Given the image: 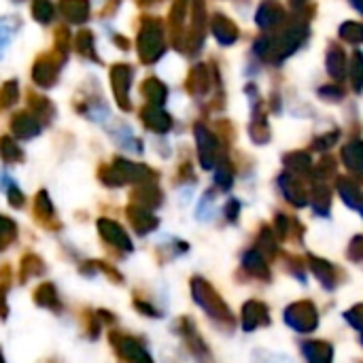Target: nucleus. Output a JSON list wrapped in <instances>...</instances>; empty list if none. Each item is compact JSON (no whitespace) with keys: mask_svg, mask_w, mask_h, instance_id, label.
<instances>
[{"mask_svg":"<svg viewBox=\"0 0 363 363\" xmlns=\"http://www.w3.org/2000/svg\"><path fill=\"white\" fill-rule=\"evenodd\" d=\"M336 189H338L340 200H342L351 211H359V206L363 204V194L355 181H351V179H338Z\"/></svg>","mask_w":363,"mask_h":363,"instance_id":"obj_18","label":"nucleus"},{"mask_svg":"<svg viewBox=\"0 0 363 363\" xmlns=\"http://www.w3.org/2000/svg\"><path fill=\"white\" fill-rule=\"evenodd\" d=\"M240 202L236 200V198H230L228 202H225V206H223V217H225V221L228 223H232V225H236L238 221H240Z\"/></svg>","mask_w":363,"mask_h":363,"instance_id":"obj_31","label":"nucleus"},{"mask_svg":"<svg viewBox=\"0 0 363 363\" xmlns=\"http://www.w3.org/2000/svg\"><path fill=\"white\" fill-rule=\"evenodd\" d=\"M277 259H281V266H283V270L287 274H291L294 279H300L302 283L306 281V272H308L306 259H302V257H298L294 253H287V251H281Z\"/></svg>","mask_w":363,"mask_h":363,"instance_id":"obj_22","label":"nucleus"},{"mask_svg":"<svg viewBox=\"0 0 363 363\" xmlns=\"http://www.w3.org/2000/svg\"><path fill=\"white\" fill-rule=\"evenodd\" d=\"M347 257L355 264H362L363 262V234H357L351 238L349 247H347Z\"/></svg>","mask_w":363,"mask_h":363,"instance_id":"obj_30","label":"nucleus"},{"mask_svg":"<svg viewBox=\"0 0 363 363\" xmlns=\"http://www.w3.org/2000/svg\"><path fill=\"white\" fill-rule=\"evenodd\" d=\"M0 153H2V160H4V162H9V164H11V162H19V160H21V151H19L11 140H6V138L0 143Z\"/></svg>","mask_w":363,"mask_h":363,"instance_id":"obj_33","label":"nucleus"},{"mask_svg":"<svg viewBox=\"0 0 363 363\" xmlns=\"http://www.w3.org/2000/svg\"><path fill=\"white\" fill-rule=\"evenodd\" d=\"M0 363H6V359H4V353H2V349H0Z\"/></svg>","mask_w":363,"mask_h":363,"instance_id":"obj_36","label":"nucleus"},{"mask_svg":"<svg viewBox=\"0 0 363 363\" xmlns=\"http://www.w3.org/2000/svg\"><path fill=\"white\" fill-rule=\"evenodd\" d=\"M47 274V264L45 259L34 253V251H26L19 259V266H17V281L19 285H26L28 281L32 279H40Z\"/></svg>","mask_w":363,"mask_h":363,"instance_id":"obj_15","label":"nucleus"},{"mask_svg":"<svg viewBox=\"0 0 363 363\" xmlns=\"http://www.w3.org/2000/svg\"><path fill=\"white\" fill-rule=\"evenodd\" d=\"M332 200H334L332 189L325 187V185H317L311 191V196H308V202H311V206H313V211H315L317 217H330V213H332Z\"/></svg>","mask_w":363,"mask_h":363,"instance_id":"obj_19","label":"nucleus"},{"mask_svg":"<svg viewBox=\"0 0 363 363\" xmlns=\"http://www.w3.org/2000/svg\"><path fill=\"white\" fill-rule=\"evenodd\" d=\"M32 302L38 306V308H43V311H49V313H53V315H62L64 313V300H62V296H60V291H57V287H55V283H51V281H43V283H38L36 287H34V291H32Z\"/></svg>","mask_w":363,"mask_h":363,"instance_id":"obj_12","label":"nucleus"},{"mask_svg":"<svg viewBox=\"0 0 363 363\" xmlns=\"http://www.w3.org/2000/svg\"><path fill=\"white\" fill-rule=\"evenodd\" d=\"M283 321L289 330H294L296 334L308 336L315 334L321 321L319 308L313 300H296L291 302L285 313H283Z\"/></svg>","mask_w":363,"mask_h":363,"instance_id":"obj_5","label":"nucleus"},{"mask_svg":"<svg viewBox=\"0 0 363 363\" xmlns=\"http://www.w3.org/2000/svg\"><path fill=\"white\" fill-rule=\"evenodd\" d=\"M306 268L311 270V274L317 279V283L325 289V291H336L338 287H342L345 283H347V272L338 266V264H334V262H330V259H325V257H319V255H313V253H308L306 257Z\"/></svg>","mask_w":363,"mask_h":363,"instance_id":"obj_6","label":"nucleus"},{"mask_svg":"<svg viewBox=\"0 0 363 363\" xmlns=\"http://www.w3.org/2000/svg\"><path fill=\"white\" fill-rule=\"evenodd\" d=\"M359 342H362V347H363V336H359Z\"/></svg>","mask_w":363,"mask_h":363,"instance_id":"obj_38","label":"nucleus"},{"mask_svg":"<svg viewBox=\"0 0 363 363\" xmlns=\"http://www.w3.org/2000/svg\"><path fill=\"white\" fill-rule=\"evenodd\" d=\"M287 168L294 170L296 174H308L311 170V162L304 153H298V155H289L287 157Z\"/></svg>","mask_w":363,"mask_h":363,"instance_id":"obj_29","label":"nucleus"},{"mask_svg":"<svg viewBox=\"0 0 363 363\" xmlns=\"http://www.w3.org/2000/svg\"><path fill=\"white\" fill-rule=\"evenodd\" d=\"M96 268H98V272H102L113 285H123V274H121V270H119L115 264L104 262V259H96Z\"/></svg>","mask_w":363,"mask_h":363,"instance_id":"obj_26","label":"nucleus"},{"mask_svg":"<svg viewBox=\"0 0 363 363\" xmlns=\"http://www.w3.org/2000/svg\"><path fill=\"white\" fill-rule=\"evenodd\" d=\"M96 232H98L100 242L104 245V249H106L113 257L123 259V257H128V255L134 251L132 236L128 234V230H125L117 219L98 217V219H96Z\"/></svg>","mask_w":363,"mask_h":363,"instance_id":"obj_4","label":"nucleus"},{"mask_svg":"<svg viewBox=\"0 0 363 363\" xmlns=\"http://www.w3.org/2000/svg\"><path fill=\"white\" fill-rule=\"evenodd\" d=\"M189 294L194 304L208 317V321L219 328L221 332H234L236 330V315L223 300V296L215 289V285L204 277H191L189 279Z\"/></svg>","mask_w":363,"mask_h":363,"instance_id":"obj_1","label":"nucleus"},{"mask_svg":"<svg viewBox=\"0 0 363 363\" xmlns=\"http://www.w3.org/2000/svg\"><path fill=\"white\" fill-rule=\"evenodd\" d=\"M32 219L38 228H43L45 232H62L64 223L62 219L57 217V211H55V204L51 202L49 194L45 189H40L36 196H34V202H32Z\"/></svg>","mask_w":363,"mask_h":363,"instance_id":"obj_8","label":"nucleus"},{"mask_svg":"<svg viewBox=\"0 0 363 363\" xmlns=\"http://www.w3.org/2000/svg\"><path fill=\"white\" fill-rule=\"evenodd\" d=\"M345 164L347 168L363 181V143H355V145H349L345 149Z\"/></svg>","mask_w":363,"mask_h":363,"instance_id":"obj_25","label":"nucleus"},{"mask_svg":"<svg viewBox=\"0 0 363 363\" xmlns=\"http://www.w3.org/2000/svg\"><path fill=\"white\" fill-rule=\"evenodd\" d=\"M6 200H9V206H13V208H23V204H26V196H23V191L15 185V183H9V187H6Z\"/></svg>","mask_w":363,"mask_h":363,"instance_id":"obj_32","label":"nucleus"},{"mask_svg":"<svg viewBox=\"0 0 363 363\" xmlns=\"http://www.w3.org/2000/svg\"><path fill=\"white\" fill-rule=\"evenodd\" d=\"M253 247H255L270 264L279 257V253H281V242H279V238H277L272 225H268V223H262V225H259V230H257V234H255V240H253Z\"/></svg>","mask_w":363,"mask_h":363,"instance_id":"obj_16","label":"nucleus"},{"mask_svg":"<svg viewBox=\"0 0 363 363\" xmlns=\"http://www.w3.org/2000/svg\"><path fill=\"white\" fill-rule=\"evenodd\" d=\"M345 321H347L359 336H363V302L351 306V308L345 313Z\"/></svg>","mask_w":363,"mask_h":363,"instance_id":"obj_27","label":"nucleus"},{"mask_svg":"<svg viewBox=\"0 0 363 363\" xmlns=\"http://www.w3.org/2000/svg\"><path fill=\"white\" fill-rule=\"evenodd\" d=\"M79 321H81V330H83V336L87 340H98L102 336V321L98 319V313L94 308H83L79 313Z\"/></svg>","mask_w":363,"mask_h":363,"instance_id":"obj_21","label":"nucleus"},{"mask_svg":"<svg viewBox=\"0 0 363 363\" xmlns=\"http://www.w3.org/2000/svg\"><path fill=\"white\" fill-rule=\"evenodd\" d=\"M96 313H98V319L102 321L104 328H108V330H111V328H117V317L113 315V311H108V308H98Z\"/></svg>","mask_w":363,"mask_h":363,"instance_id":"obj_34","label":"nucleus"},{"mask_svg":"<svg viewBox=\"0 0 363 363\" xmlns=\"http://www.w3.org/2000/svg\"><path fill=\"white\" fill-rule=\"evenodd\" d=\"M300 353L306 363H334V345L328 340H304L300 342Z\"/></svg>","mask_w":363,"mask_h":363,"instance_id":"obj_17","label":"nucleus"},{"mask_svg":"<svg viewBox=\"0 0 363 363\" xmlns=\"http://www.w3.org/2000/svg\"><path fill=\"white\" fill-rule=\"evenodd\" d=\"M279 189L281 196L294 206V208H304L308 204V189L304 187V183L296 177V174H281L279 179Z\"/></svg>","mask_w":363,"mask_h":363,"instance_id":"obj_13","label":"nucleus"},{"mask_svg":"<svg viewBox=\"0 0 363 363\" xmlns=\"http://www.w3.org/2000/svg\"><path fill=\"white\" fill-rule=\"evenodd\" d=\"M240 283H270L272 281V270H270V262L255 249L249 247L242 251L240 255V268L236 272Z\"/></svg>","mask_w":363,"mask_h":363,"instance_id":"obj_7","label":"nucleus"},{"mask_svg":"<svg viewBox=\"0 0 363 363\" xmlns=\"http://www.w3.org/2000/svg\"><path fill=\"white\" fill-rule=\"evenodd\" d=\"M47 363H64L60 357H51V359H47Z\"/></svg>","mask_w":363,"mask_h":363,"instance_id":"obj_35","label":"nucleus"},{"mask_svg":"<svg viewBox=\"0 0 363 363\" xmlns=\"http://www.w3.org/2000/svg\"><path fill=\"white\" fill-rule=\"evenodd\" d=\"M215 183L221 191H230L232 185H234V172L230 168V164H221L217 168V177H215Z\"/></svg>","mask_w":363,"mask_h":363,"instance_id":"obj_28","label":"nucleus"},{"mask_svg":"<svg viewBox=\"0 0 363 363\" xmlns=\"http://www.w3.org/2000/svg\"><path fill=\"white\" fill-rule=\"evenodd\" d=\"M125 219H128L130 228L134 230V234L140 238L153 234L160 228V217L153 211H147V208L132 204V202L125 206Z\"/></svg>","mask_w":363,"mask_h":363,"instance_id":"obj_11","label":"nucleus"},{"mask_svg":"<svg viewBox=\"0 0 363 363\" xmlns=\"http://www.w3.org/2000/svg\"><path fill=\"white\" fill-rule=\"evenodd\" d=\"M106 338L117 363H155L143 336L130 334L119 328H111Z\"/></svg>","mask_w":363,"mask_h":363,"instance_id":"obj_2","label":"nucleus"},{"mask_svg":"<svg viewBox=\"0 0 363 363\" xmlns=\"http://www.w3.org/2000/svg\"><path fill=\"white\" fill-rule=\"evenodd\" d=\"M130 202L132 204H138V206H143L147 211H157L164 204V194L155 185V181H145V183H138L132 189Z\"/></svg>","mask_w":363,"mask_h":363,"instance_id":"obj_14","label":"nucleus"},{"mask_svg":"<svg viewBox=\"0 0 363 363\" xmlns=\"http://www.w3.org/2000/svg\"><path fill=\"white\" fill-rule=\"evenodd\" d=\"M272 323V315H270V306L264 300L251 298L242 304L240 308V328L242 332L251 334L257 332L259 328H268Z\"/></svg>","mask_w":363,"mask_h":363,"instance_id":"obj_9","label":"nucleus"},{"mask_svg":"<svg viewBox=\"0 0 363 363\" xmlns=\"http://www.w3.org/2000/svg\"><path fill=\"white\" fill-rule=\"evenodd\" d=\"M132 306H134V311H136L138 315H143V317H147V319H162V317H164L162 308L155 306V302H153L147 294H143L140 289H134V291H132Z\"/></svg>","mask_w":363,"mask_h":363,"instance_id":"obj_20","label":"nucleus"},{"mask_svg":"<svg viewBox=\"0 0 363 363\" xmlns=\"http://www.w3.org/2000/svg\"><path fill=\"white\" fill-rule=\"evenodd\" d=\"M272 230L279 238V242H294V245H304L306 228L304 223L287 213H277L272 219Z\"/></svg>","mask_w":363,"mask_h":363,"instance_id":"obj_10","label":"nucleus"},{"mask_svg":"<svg viewBox=\"0 0 363 363\" xmlns=\"http://www.w3.org/2000/svg\"><path fill=\"white\" fill-rule=\"evenodd\" d=\"M172 332L174 336L181 338L185 351L191 355V359L196 363H217L208 342L204 340V336L200 334L196 321L189 315H181L174 323H172Z\"/></svg>","mask_w":363,"mask_h":363,"instance_id":"obj_3","label":"nucleus"},{"mask_svg":"<svg viewBox=\"0 0 363 363\" xmlns=\"http://www.w3.org/2000/svg\"><path fill=\"white\" fill-rule=\"evenodd\" d=\"M19 238V225L13 217L0 213V253L11 249Z\"/></svg>","mask_w":363,"mask_h":363,"instance_id":"obj_23","label":"nucleus"},{"mask_svg":"<svg viewBox=\"0 0 363 363\" xmlns=\"http://www.w3.org/2000/svg\"><path fill=\"white\" fill-rule=\"evenodd\" d=\"M13 287V270L9 264L0 268V321L9 317V291Z\"/></svg>","mask_w":363,"mask_h":363,"instance_id":"obj_24","label":"nucleus"},{"mask_svg":"<svg viewBox=\"0 0 363 363\" xmlns=\"http://www.w3.org/2000/svg\"><path fill=\"white\" fill-rule=\"evenodd\" d=\"M357 213L362 215V219H363V204H362V206H359V211H357Z\"/></svg>","mask_w":363,"mask_h":363,"instance_id":"obj_37","label":"nucleus"}]
</instances>
